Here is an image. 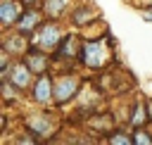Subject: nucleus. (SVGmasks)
I'll use <instances>...</instances> for the list:
<instances>
[{
    "mask_svg": "<svg viewBox=\"0 0 152 145\" xmlns=\"http://www.w3.org/2000/svg\"><path fill=\"white\" fill-rule=\"evenodd\" d=\"M0 14H2V21H5V24H12V21L19 17V10L14 7V2H2Z\"/></svg>",
    "mask_w": 152,
    "mask_h": 145,
    "instance_id": "obj_4",
    "label": "nucleus"
},
{
    "mask_svg": "<svg viewBox=\"0 0 152 145\" xmlns=\"http://www.w3.org/2000/svg\"><path fill=\"white\" fill-rule=\"evenodd\" d=\"M78 88V81L74 76H64V78H57V86H55V95H57V102H64L69 100Z\"/></svg>",
    "mask_w": 152,
    "mask_h": 145,
    "instance_id": "obj_1",
    "label": "nucleus"
},
{
    "mask_svg": "<svg viewBox=\"0 0 152 145\" xmlns=\"http://www.w3.org/2000/svg\"><path fill=\"white\" fill-rule=\"evenodd\" d=\"M135 140H138V143H152V140H150L145 133H138V138H135Z\"/></svg>",
    "mask_w": 152,
    "mask_h": 145,
    "instance_id": "obj_13",
    "label": "nucleus"
},
{
    "mask_svg": "<svg viewBox=\"0 0 152 145\" xmlns=\"http://www.w3.org/2000/svg\"><path fill=\"white\" fill-rule=\"evenodd\" d=\"M45 57H40V55H28V67L33 69V71H43L45 69Z\"/></svg>",
    "mask_w": 152,
    "mask_h": 145,
    "instance_id": "obj_7",
    "label": "nucleus"
},
{
    "mask_svg": "<svg viewBox=\"0 0 152 145\" xmlns=\"http://www.w3.org/2000/svg\"><path fill=\"white\" fill-rule=\"evenodd\" d=\"M109 140H112V143H131V138H126V135H121V133H116V135H112Z\"/></svg>",
    "mask_w": 152,
    "mask_h": 145,
    "instance_id": "obj_12",
    "label": "nucleus"
},
{
    "mask_svg": "<svg viewBox=\"0 0 152 145\" xmlns=\"http://www.w3.org/2000/svg\"><path fill=\"white\" fill-rule=\"evenodd\" d=\"M36 100H40V102L50 100V83H48V78H38V83H36Z\"/></svg>",
    "mask_w": 152,
    "mask_h": 145,
    "instance_id": "obj_6",
    "label": "nucleus"
},
{
    "mask_svg": "<svg viewBox=\"0 0 152 145\" xmlns=\"http://www.w3.org/2000/svg\"><path fill=\"white\" fill-rule=\"evenodd\" d=\"M62 10H64V0H50V2H48V12H50L52 17L59 14Z\"/></svg>",
    "mask_w": 152,
    "mask_h": 145,
    "instance_id": "obj_10",
    "label": "nucleus"
},
{
    "mask_svg": "<svg viewBox=\"0 0 152 145\" xmlns=\"http://www.w3.org/2000/svg\"><path fill=\"white\" fill-rule=\"evenodd\" d=\"M12 83L19 86V88H24V86L28 83V71H26V67H14V71H12Z\"/></svg>",
    "mask_w": 152,
    "mask_h": 145,
    "instance_id": "obj_5",
    "label": "nucleus"
},
{
    "mask_svg": "<svg viewBox=\"0 0 152 145\" xmlns=\"http://www.w3.org/2000/svg\"><path fill=\"white\" fill-rule=\"evenodd\" d=\"M57 38H59V31H57L55 26H43V31H40V36H38V43H40L43 48H55V45H57Z\"/></svg>",
    "mask_w": 152,
    "mask_h": 145,
    "instance_id": "obj_3",
    "label": "nucleus"
},
{
    "mask_svg": "<svg viewBox=\"0 0 152 145\" xmlns=\"http://www.w3.org/2000/svg\"><path fill=\"white\" fill-rule=\"evenodd\" d=\"M36 21H38V14H36V12H26V14H24V19H21V31L33 29V26H36Z\"/></svg>",
    "mask_w": 152,
    "mask_h": 145,
    "instance_id": "obj_8",
    "label": "nucleus"
},
{
    "mask_svg": "<svg viewBox=\"0 0 152 145\" xmlns=\"http://www.w3.org/2000/svg\"><path fill=\"white\" fill-rule=\"evenodd\" d=\"M86 62H88L90 67H102V64L107 62V52H104L102 43H90V45H86Z\"/></svg>",
    "mask_w": 152,
    "mask_h": 145,
    "instance_id": "obj_2",
    "label": "nucleus"
},
{
    "mask_svg": "<svg viewBox=\"0 0 152 145\" xmlns=\"http://www.w3.org/2000/svg\"><path fill=\"white\" fill-rule=\"evenodd\" d=\"M26 2H33V0H26Z\"/></svg>",
    "mask_w": 152,
    "mask_h": 145,
    "instance_id": "obj_14",
    "label": "nucleus"
},
{
    "mask_svg": "<svg viewBox=\"0 0 152 145\" xmlns=\"http://www.w3.org/2000/svg\"><path fill=\"white\" fill-rule=\"evenodd\" d=\"M28 124H31V128H33V131H38L40 135H45V133L50 131V126H48V124H45L43 119H31Z\"/></svg>",
    "mask_w": 152,
    "mask_h": 145,
    "instance_id": "obj_9",
    "label": "nucleus"
},
{
    "mask_svg": "<svg viewBox=\"0 0 152 145\" xmlns=\"http://www.w3.org/2000/svg\"><path fill=\"white\" fill-rule=\"evenodd\" d=\"M131 121H133V126H142V121H145L142 105H138V107H135V116H131Z\"/></svg>",
    "mask_w": 152,
    "mask_h": 145,
    "instance_id": "obj_11",
    "label": "nucleus"
}]
</instances>
